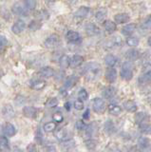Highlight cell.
<instances>
[{
	"label": "cell",
	"instance_id": "6da1fadb",
	"mask_svg": "<svg viewBox=\"0 0 151 152\" xmlns=\"http://www.w3.org/2000/svg\"><path fill=\"white\" fill-rule=\"evenodd\" d=\"M101 71V66L95 62H90L86 65L84 68V74L88 81H92L96 79Z\"/></svg>",
	"mask_w": 151,
	"mask_h": 152
},
{
	"label": "cell",
	"instance_id": "7a4b0ae2",
	"mask_svg": "<svg viewBox=\"0 0 151 152\" xmlns=\"http://www.w3.org/2000/svg\"><path fill=\"white\" fill-rule=\"evenodd\" d=\"M121 78L125 81H130L133 78V65L130 62L126 61L122 65L120 71Z\"/></svg>",
	"mask_w": 151,
	"mask_h": 152
},
{
	"label": "cell",
	"instance_id": "3957f363",
	"mask_svg": "<svg viewBox=\"0 0 151 152\" xmlns=\"http://www.w3.org/2000/svg\"><path fill=\"white\" fill-rule=\"evenodd\" d=\"M139 83L141 85L151 84V64H146L143 69V73L139 77Z\"/></svg>",
	"mask_w": 151,
	"mask_h": 152
},
{
	"label": "cell",
	"instance_id": "277c9868",
	"mask_svg": "<svg viewBox=\"0 0 151 152\" xmlns=\"http://www.w3.org/2000/svg\"><path fill=\"white\" fill-rule=\"evenodd\" d=\"M12 12L16 15H27L29 10L27 9L24 2H16L12 5Z\"/></svg>",
	"mask_w": 151,
	"mask_h": 152
},
{
	"label": "cell",
	"instance_id": "5b68a950",
	"mask_svg": "<svg viewBox=\"0 0 151 152\" xmlns=\"http://www.w3.org/2000/svg\"><path fill=\"white\" fill-rule=\"evenodd\" d=\"M61 43L60 37L57 34H50L44 42V45L48 49H55Z\"/></svg>",
	"mask_w": 151,
	"mask_h": 152
},
{
	"label": "cell",
	"instance_id": "8992f818",
	"mask_svg": "<svg viewBox=\"0 0 151 152\" xmlns=\"http://www.w3.org/2000/svg\"><path fill=\"white\" fill-rule=\"evenodd\" d=\"M93 110L96 113H103L106 110V103L102 98H95L92 102Z\"/></svg>",
	"mask_w": 151,
	"mask_h": 152
},
{
	"label": "cell",
	"instance_id": "52a82bcc",
	"mask_svg": "<svg viewBox=\"0 0 151 152\" xmlns=\"http://www.w3.org/2000/svg\"><path fill=\"white\" fill-rule=\"evenodd\" d=\"M55 137L61 142H66L69 140H71L72 133L68 129H60L55 133Z\"/></svg>",
	"mask_w": 151,
	"mask_h": 152
},
{
	"label": "cell",
	"instance_id": "ba28073f",
	"mask_svg": "<svg viewBox=\"0 0 151 152\" xmlns=\"http://www.w3.org/2000/svg\"><path fill=\"white\" fill-rule=\"evenodd\" d=\"M26 28V23L24 20H21V19H19V20H17L16 22H15L12 24V31L15 33V34H20L21 32L24 31Z\"/></svg>",
	"mask_w": 151,
	"mask_h": 152
},
{
	"label": "cell",
	"instance_id": "9c48e42d",
	"mask_svg": "<svg viewBox=\"0 0 151 152\" xmlns=\"http://www.w3.org/2000/svg\"><path fill=\"white\" fill-rule=\"evenodd\" d=\"M3 133L8 137H12L16 134V128L11 123H6L2 127Z\"/></svg>",
	"mask_w": 151,
	"mask_h": 152
},
{
	"label": "cell",
	"instance_id": "30bf717a",
	"mask_svg": "<svg viewBox=\"0 0 151 152\" xmlns=\"http://www.w3.org/2000/svg\"><path fill=\"white\" fill-rule=\"evenodd\" d=\"M66 39L69 43H78L81 41V36L75 31H69L66 34Z\"/></svg>",
	"mask_w": 151,
	"mask_h": 152
},
{
	"label": "cell",
	"instance_id": "8fae6325",
	"mask_svg": "<svg viewBox=\"0 0 151 152\" xmlns=\"http://www.w3.org/2000/svg\"><path fill=\"white\" fill-rule=\"evenodd\" d=\"M105 78L108 83H114L117 79V70L114 68H108L106 71Z\"/></svg>",
	"mask_w": 151,
	"mask_h": 152
},
{
	"label": "cell",
	"instance_id": "7c38bea8",
	"mask_svg": "<svg viewBox=\"0 0 151 152\" xmlns=\"http://www.w3.org/2000/svg\"><path fill=\"white\" fill-rule=\"evenodd\" d=\"M46 82L40 79H32L30 81V87L34 90H41L46 87Z\"/></svg>",
	"mask_w": 151,
	"mask_h": 152
},
{
	"label": "cell",
	"instance_id": "4fadbf2b",
	"mask_svg": "<svg viewBox=\"0 0 151 152\" xmlns=\"http://www.w3.org/2000/svg\"><path fill=\"white\" fill-rule=\"evenodd\" d=\"M85 30H86V32L88 36H94V35H97L99 32H100V30H99V28L95 25V24L93 23H88L86 25V28H85Z\"/></svg>",
	"mask_w": 151,
	"mask_h": 152
},
{
	"label": "cell",
	"instance_id": "5bb4252c",
	"mask_svg": "<svg viewBox=\"0 0 151 152\" xmlns=\"http://www.w3.org/2000/svg\"><path fill=\"white\" fill-rule=\"evenodd\" d=\"M89 12H90V9L87 6H82L80 7L76 12H74V16L76 18H79V19H83V18H86Z\"/></svg>",
	"mask_w": 151,
	"mask_h": 152
},
{
	"label": "cell",
	"instance_id": "9a60e30c",
	"mask_svg": "<svg viewBox=\"0 0 151 152\" xmlns=\"http://www.w3.org/2000/svg\"><path fill=\"white\" fill-rule=\"evenodd\" d=\"M148 121H149V116H148L147 113H145L144 111L136 113V115H135V123L138 126H140L141 124L148 122Z\"/></svg>",
	"mask_w": 151,
	"mask_h": 152
},
{
	"label": "cell",
	"instance_id": "2e32d148",
	"mask_svg": "<svg viewBox=\"0 0 151 152\" xmlns=\"http://www.w3.org/2000/svg\"><path fill=\"white\" fill-rule=\"evenodd\" d=\"M39 76L42 78H50L54 75V70L53 69H51L50 66H45V68H42L39 72H38Z\"/></svg>",
	"mask_w": 151,
	"mask_h": 152
},
{
	"label": "cell",
	"instance_id": "e0dca14e",
	"mask_svg": "<svg viewBox=\"0 0 151 152\" xmlns=\"http://www.w3.org/2000/svg\"><path fill=\"white\" fill-rule=\"evenodd\" d=\"M2 115L6 119H11L15 116V109L11 106V104H5L2 108Z\"/></svg>",
	"mask_w": 151,
	"mask_h": 152
},
{
	"label": "cell",
	"instance_id": "ac0fdd59",
	"mask_svg": "<svg viewBox=\"0 0 151 152\" xmlns=\"http://www.w3.org/2000/svg\"><path fill=\"white\" fill-rule=\"evenodd\" d=\"M123 107L128 112H136V110L138 109L137 104L134 101H132V100H126V101H125L124 104H123Z\"/></svg>",
	"mask_w": 151,
	"mask_h": 152
},
{
	"label": "cell",
	"instance_id": "d6986e66",
	"mask_svg": "<svg viewBox=\"0 0 151 152\" xmlns=\"http://www.w3.org/2000/svg\"><path fill=\"white\" fill-rule=\"evenodd\" d=\"M23 114L27 117V118H35L37 115V109L34 107H25L23 108Z\"/></svg>",
	"mask_w": 151,
	"mask_h": 152
},
{
	"label": "cell",
	"instance_id": "ffe728a7",
	"mask_svg": "<svg viewBox=\"0 0 151 152\" xmlns=\"http://www.w3.org/2000/svg\"><path fill=\"white\" fill-rule=\"evenodd\" d=\"M114 20L117 24H124L130 20V16H129V14H127L126 12L118 13L114 16Z\"/></svg>",
	"mask_w": 151,
	"mask_h": 152
},
{
	"label": "cell",
	"instance_id": "44dd1931",
	"mask_svg": "<svg viewBox=\"0 0 151 152\" xmlns=\"http://www.w3.org/2000/svg\"><path fill=\"white\" fill-rule=\"evenodd\" d=\"M125 57L127 59H129L131 61H135V60H138L140 57H141V52L138 50H135V49H131L128 50L126 51L125 53Z\"/></svg>",
	"mask_w": 151,
	"mask_h": 152
},
{
	"label": "cell",
	"instance_id": "7402d4cb",
	"mask_svg": "<svg viewBox=\"0 0 151 152\" xmlns=\"http://www.w3.org/2000/svg\"><path fill=\"white\" fill-rule=\"evenodd\" d=\"M136 30V24L129 23L122 28V33L125 36H130Z\"/></svg>",
	"mask_w": 151,
	"mask_h": 152
},
{
	"label": "cell",
	"instance_id": "603a6c76",
	"mask_svg": "<svg viewBox=\"0 0 151 152\" xmlns=\"http://www.w3.org/2000/svg\"><path fill=\"white\" fill-rule=\"evenodd\" d=\"M84 62V57L81 55H73L70 58V66L71 68H78Z\"/></svg>",
	"mask_w": 151,
	"mask_h": 152
},
{
	"label": "cell",
	"instance_id": "cb8c5ba5",
	"mask_svg": "<svg viewBox=\"0 0 151 152\" xmlns=\"http://www.w3.org/2000/svg\"><path fill=\"white\" fill-rule=\"evenodd\" d=\"M78 82V77L75 75H71L69 76V77L66 80V82L64 84V88L66 89H70L71 88H73L75 85H76V83Z\"/></svg>",
	"mask_w": 151,
	"mask_h": 152
},
{
	"label": "cell",
	"instance_id": "d4e9b609",
	"mask_svg": "<svg viewBox=\"0 0 151 152\" xmlns=\"http://www.w3.org/2000/svg\"><path fill=\"white\" fill-rule=\"evenodd\" d=\"M138 145H139L140 148H142L143 150H147L151 146V142H150L148 138L140 137L139 140H138Z\"/></svg>",
	"mask_w": 151,
	"mask_h": 152
},
{
	"label": "cell",
	"instance_id": "484cf974",
	"mask_svg": "<svg viewBox=\"0 0 151 152\" xmlns=\"http://www.w3.org/2000/svg\"><path fill=\"white\" fill-rule=\"evenodd\" d=\"M102 94L106 99H110V98L115 96L116 88H113V87H107V88H104V90L102 91Z\"/></svg>",
	"mask_w": 151,
	"mask_h": 152
},
{
	"label": "cell",
	"instance_id": "4316f807",
	"mask_svg": "<svg viewBox=\"0 0 151 152\" xmlns=\"http://www.w3.org/2000/svg\"><path fill=\"white\" fill-rule=\"evenodd\" d=\"M103 27L104 28L108 31V32H113V31H116V28H117V25H116V23L115 22H113L111 20H106V21H104L103 22Z\"/></svg>",
	"mask_w": 151,
	"mask_h": 152
},
{
	"label": "cell",
	"instance_id": "83f0119b",
	"mask_svg": "<svg viewBox=\"0 0 151 152\" xmlns=\"http://www.w3.org/2000/svg\"><path fill=\"white\" fill-rule=\"evenodd\" d=\"M117 62H118V58L113 54H107L105 57V63L109 68H113L117 64Z\"/></svg>",
	"mask_w": 151,
	"mask_h": 152
},
{
	"label": "cell",
	"instance_id": "f1b7e54d",
	"mask_svg": "<svg viewBox=\"0 0 151 152\" xmlns=\"http://www.w3.org/2000/svg\"><path fill=\"white\" fill-rule=\"evenodd\" d=\"M105 131L107 133V134H109V135L114 134V133L116 132L115 125H114V123H113L111 120H107L105 123Z\"/></svg>",
	"mask_w": 151,
	"mask_h": 152
},
{
	"label": "cell",
	"instance_id": "f546056e",
	"mask_svg": "<svg viewBox=\"0 0 151 152\" xmlns=\"http://www.w3.org/2000/svg\"><path fill=\"white\" fill-rule=\"evenodd\" d=\"M98 131V126L96 125V123H91L90 125H89L88 127H87V130H86V134L89 137L91 138L93 137L94 135H96V133Z\"/></svg>",
	"mask_w": 151,
	"mask_h": 152
},
{
	"label": "cell",
	"instance_id": "4dcf8cb0",
	"mask_svg": "<svg viewBox=\"0 0 151 152\" xmlns=\"http://www.w3.org/2000/svg\"><path fill=\"white\" fill-rule=\"evenodd\" d=\"M107 10L105 8L98 9L95 12V18L98 21H104L105 18L107 17Z\"/></svg>",
	"mask_w": 151,
	"mask_h": 152
},
{
	"label": "cell",
	"instance_id": "1f68e13d",
	"mask_svg": "<svg viewBox=\"0 0 151 152\" xmlns=\"http://www.w3.org/2000/svg\"><path fill=\"white\" fill-rule=\"evenodd\" d=\"M108 111H109L110 114L112 115H119L122 112V107L120 106H118L116 104H110L108 106Z\"/></svg>",
	"mask_w": 151,
	"mask_h": 152
},
{
	"label": "cell",
	"instance_id": "d6a6232c",
	"mask_svg": "<svg viewBox=\"0 0 151 152\" xmlns=\"http://www.w3.org/2000/svg\"><path fill=\"white\" fill-rule=\"evenodd\" d=\"M59 64L60 66H62V68L66 69V68H69V66H70V58L68 56V55H62L60 57V59H59Z\"/></svg>",
	"mask_w": 151,
	"mask_h": 152
},
{
	"label": "cell",
	"instance_id": "836d02e7",
	"mask_svg": "<svg viewBox=\"0 0 151 152\" xmlns=\"http://www.w3.org/2000/svg\"><path fill=\"white\" fill-rule=\"evenodd\" d=\"M139 128L142 133H144V134H146V135H149L151 134V125L148 123H144V124H141L139 126Z\"/></svg>",
	"mask_w": 151,
	"mask_h": 152
},
{
	"label": "cell",
	"instance_id": "e575fe53",
	"mask_svg": "<svg viewBox=\"0 0 151 152\" xmlns=\"http://www.w3.org/2000/svg\"><path fill=\"white\" fill-rule=\"evenodd\" d=\"M42 27V22L40 20H32L30 24H29V28L32 31H38L40 30Z\"/></svg>",
	"mask_w": 151,
	"mask_h": 152
},
{
	"label": "cell",
	"instance_id": "d590c367",
	"mask_svg": "<svg viewBox=\"0 0 151 152\" xmlns=\"http://www.w3.org/2000/svg\"><path fill=\"white\" fill-rule=\"evenodd\" d=\"M139 43H140V39L138 37H134V36H129V37H127V39H126V44L127 46H129V47H137L139 45Z\"/></svg>",
	"mask_w": 151,
	"mask_h": 152
},
{
	"label": "cell",
	"instance_id": "8d00e7d4",
	"mask_svg": "<svg viewBox=\"0 0 151 152\" xmlns=\"http://www.w3.org/2000/svg\"><path fill=\"white\" fill-rule=\"evenodd\" d=\"M44 130L46 132H53L55 130V128H56V123L55 122H49V123H46L44 126Z\"/></svg>",
	"mask_w": 151,
	"mask_h": 152
},
{
	"label": "cell",
	"instance_id": "74e56055",
	"mask_svg": "<svg viewBox=\"0 0 151 152\" xmlns=\"http://www.w3.org/2000/svg\"><path fill=\"white\" fill-rule=\"evenodd\" d=\"M24 3H25L26 7L29 11H34V10L36 8V5H37L36 0H25Z\"/></svg>",
	"mask_w": 151,
	"mask_h": 152
},
{
	"label": "cell",
	"instance_id": "f35d334b",
	"mask_svg": "<svg viewBox=\"0 0 151 152\" xmlns=\"http://www.w3.org/2000/svg\"><path fill=\"white\" fill-rule=\"evenodd\" d=\"M85 145H86L88 149H89V150H94V149L96 148V146H97V142L95 140H93V139H89V140L86 141Z\"/></svg>",
	"mask_w": 151,
	"mask_h": 152
},
{
	"label": "cell",
	"instance_id": "ab89813d",
	"mask_svg": "<svg viewBox=\"0 0 151 152\" xmlns=\"http://www.w3.org/2000/svg\"><path fill=\"white\" fill-rule=\"evenodd\" d=\"M88 98V91L85 88H81L78 91V99L81 100V101H86V100Z\"/></svg>",
	"mask_w": 151,
	"mask_h": 152
},
{
	"label": "cell",
	"instance_id": "60d3db41",
	"mask_svg": "<svg viewBox=\"0 0 151 152\" xmlns=\"http://www.w3.org/2000/svg\"><path fill=\"white\" fill-rule=\"evenodd\" d=\"M0 145H1L2 149H9L10 148V142H9V140L5 136L1 137V139H0Z\"/></svg>",
	"mask_w": 151,
	"mask_h": 152
},
{
	"label": "cell",
	"instance_id": "b9f144b4",
	"mask_svg": "<svg viewBox=\"0 0 151 152\" xmlns=\"http://www.w3.org/2000/svg\"><path fill=\"white\" fill-rule=\"evenodd\" d=\"M57 104H58V100L55 97L50 98L46 103V106L48 107H57Z\"/></svg>",
	"mask_w": 151,
	"mask_h": 152
},
{
	"label": "cell",
	"instance_id": "7bdbcfd3",
	"mask_svg": "<svg viewBox=\"0 0 151 152\" xmlns=\"http://www.w3.org/2000/svg\"><path fill=\"white\" fill-rule=\"evenodd\" d=\"M53 120H54L55 123H62L63 120H64V117H63V115L60 112H55L53 114Z\"/></svg>",
	"mask_w": 151,
	"mask_h": 152
},
{
	"label": "cell",
	"instance_id": "ee69618b",
	"mask_svg": "<svg viewBox=\"0 0 151 152\" xmlns=\"http://www.w3.org/2000/svg\"><path fill=\"white\" fill-rule=\"evenodd\" d=\"M85 127H86V125H85V123L82 121V120H79L76 122L75 124V128L78 130V131H82L85 129Z\"/></svg>",
	"mask_w": 151,
	"mask_h": 152
},
{
	"label": "cell",
	"instance_id": "f6af8a7d",
	"mask_svg": "<svg viewBox=\"0 0 151 152\" xmlns=\"http://www.w3.org/2000/svg\"><path fill=\"white\" fill-rule=\"evenodd\" d=\"M74 107L75 109H77V110H82L84 108V103L81 100H77V101L74 102Z\"/></svg>",
	"mask_w": 151,
	"mask_h": 152
},
{
	"label": "cell",
	"instance_id": "bcb514c9",
	"mask_svg": "<svg viewBox=\"0 0 151 152\" xmlns=\"http://www.w3.org/2000/svg\"><path fill=\"white\" fill-rule=\"evenodd\" d=\"M142 27H143L144 30H149V28H151V16L148 17L146 20H144V22L143 23Z\"/></svg>",
	"mask_w": 151,
	"mask_h": 152
},
{
	"label": "cell",
	"instance_id": "7dc6e473",
	"mask_svg": "<svg viewBox=\"0 0 151 152\" xmlns=\"http://www.w3.org/2000/svg\"><path fill=\"white\" fill-rule=\"evenodd\" d=\"M25 102H26V99L23 96H17L15 99V103H16L17 106H21V104H25Z\"/></svg>",
	"mask_w": 151,
	"mask_h": 152
},
{
	"label": "cell",
	"instance_id": "c3c4849f",
	"mask_svg": "<svg viewBox=\"0 0 151 152\" xmlns=\"http://www.w3.org/2000/svg\"><path fill=\"white\" fill-rule=\"evenodd\" d=\"M38 16L42 19V20H46V19H48L49 18V12H47V11H41L38 14Z\"/></svg>",
	"mask_w": 151,
	"mask_h": 152
},
{
	"label": "cell",
	"instance_id": "681fc988",
	"mask_svg": "<svg viewBox=\"0 0 151 152\" xmlns=\"http://www.w3.org/2000/svg\"><path fill=\"white\" fill-rule=\"evenodd\" d=\"M8 44V40L7 38L4 36V35H1L0 36V46H1V48H3L4 46H6Z\"/></svg>",
	"mask_w": 151,
	"mask_h": 152
},
{
	"label": "cell",
	"instance_id": "f907efd6",
	"mask_svg": "<svg viewBox=\"0 0 151 152\" xmlns=\"http://www.w3.org/2000/svg\"><path fill=\"white\" fill-rule=\"evenodd\" d=\"M27 150H28V152H37V149H36L34 145H30L29 146H28Z\"/></svg>",
	"mask_w": 151,
	"mask_h": 152
},
{
	"label": "cell",
	"instance_id": "816d5d0a",
	"mask_svg": "<svg viewBox=\"0 0 151 152\" xmlns=\"http://www.w3.org/2000/svg\"><path fill=\"white\" fill-rule=\"evenodd\" d=\"M129 152H142V150L139 148L138 146L133 145V146H131L130 148H129Z\"/></svg>",
	"mask_w": 151,
	"mask_h": 152
},
{
	"label": "cell",
	"instance_id": "f5cc1de1",
	"mask_svg": "<svg viewBox=\"0 0 151 152\" xmlns=\"http://www.w3.org/2000/svg\"><path fill=\"white\" fill-rule=\"evenodd\" d=\"M44 152H55V147L54 146H47Z\"/></svg>",
	"mask_w": 151,
	"mask_h": 152
},
{
	"label": "cell",
	"instance_id": "db71d44e",
	"mask_svg": "<svg viewBox=\"0 0 151 152\" xmlns=\"http://www.w3.org/2000/svg\"><path fill=\"white\" fill-rule=\"evenodd\" d=\"M88 118H89V109H87V110L85 111V113L83 114V119L88 120Z\"/></svg>",
	"mask_w": 151,
	"mask_h": 152
},
{
	"label": "cell",
	"instance_id": "11a10c76",
	"mask_svg": "<svg viewBox=\"0 0 151 152\" xmlns=\"http://www.w3.org/2000/svg\"><path fill=\"white\" fill-rule=\"evenodd\" d=\"M65 108L67 109V110H69L70 109V103L69 102H67L65 104Z\"/></svg>",
	"mask_w": 151,
	"mask_h": 152
},
{
	"label": "cell",
	"instance_id": "9f6ffc18",
	"mask_svg": "<svg viewBox=\"0 0 151 152\" xmlns=\"http://www.w3.org/2000/svg\"><path fill=\"white\" fill-rule=\"evenodd\" d=\"M147 44H148V46L151 47V36L148 37V39H147Z\"/></svg>",
	"mask_w": 151,
	"mask_h": 152
},
{
	"label": "cell",
	"instance_id": "6f0895ef",
	"mask_svg": "<svg viewBox=\"0 0 151 152\" xmlns=\"http://www.w3.org/2000/svg\"><path fill=\"white\" fill-rule=\"evenodd\" d=\"M109 152H122V151H120L119 149H112V150L109 151Z\"/></svg>",
	"mask_w": 151,
	"mask_h": 152
},
{
	"label": "cell",
	"instance_id": "680465c9",
	"mask_svg": "<svg viewBox=\"0 0 151 152\" xmlns=\"http://www.w3.org/2000/svg\"><path fill=\"white\" fill-rule=\"evenodd\" d=\"M13 152H23V151L20 150V149H15V150H13Z\"/></svg>",
	"mask_w": 151,
	"mask_h": 152
}]
</instances>
